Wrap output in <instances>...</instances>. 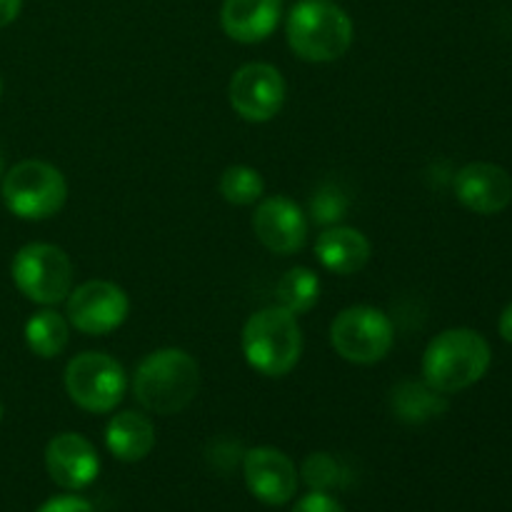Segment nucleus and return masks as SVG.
Listing matches in <instances>:
<instances>
[{
    "mask_svg": "<svg viewBox=\"0 0 512 512\" xmlns=\"http://www.w3.org/2000/svg\"><path fill=\"white\" fill-rule=\"evenodd\" d=\"M283 15V0H225L220 25L235 43H263L275 33Z\"/></svg>",
    "mask_w": 512,
    "mask_h": 512,
    "instance_id": "nucleus-15",
    "label": "nucleus"
},
{
    "mask_svg": "<svg viewBox=\"0 0 512 512\" xmlns=\"http://www.w3.org/2000/svg\"><path fill=\"white\" fill-rule=\"evenodd\" d=\"M280 308L293 315L310 313L320 300V278L310 268H290L275 285Z\"/></svg>",
    "mask_w": 512,
    "mask_h": 512,
    "instance_id": "nucleus-20",
    "label": "nucleus"
},
{
    "mask_svg": "<svg viewBox=\"0 0 512 512\" xmlns=\"http://www.w3.org/2000/svg\"><path fill=\"white\" fill-rule=\"evenodd\" d=\"M243 475L250 495L265 505H285L298 490V470L293 460L275 448H253L243 458Z\"/></svg>",
    "mask_w": 512,
    "mask_h": 512,
    "instance_id": "nucleus-12",
    "label": "nucleus"
},
{
    "mask_svg": "<svg viewBox=\"0 0 512 512\" xmlns=\"http://www.w3.org/2000/svg\"><path fill=\"white\" fill-rule=\"evenodd\" d=\"M0 420H3V403H0Z\"/></svg>",
    "mask_w": 512,
    "mask_h": 512,
    "instance_id": "nucleus-29",
    "label": "nucleus"
},
{
    "mask_svg": "<svg viewBox=\"0 0 512 512\" xmlns=\"http://www.w3.org/2000/svg\"><path fill=\"white\" fill-rule=\"evenodd\" d=\"M390 405H393L395 418L403 423L420 425L428 420L440 418L448 413V400L445 393H438L428 383H415V380H403L390 393Z\"/></svg>",
    "mask_w": 512,
    "mask_h": 512,
    "instance_id": "nucleus-18",
    "label": "nucleus"
},
{
    "mask_svg": "<svg viewBox=\"0 0 512 512\" xmlns=\"http://www.w3.org/2000/svg\"><path fill=\"white\" fill-rule=\"evenodd\" d=\"M3 175H5V153L3 148H0V180H3Z\"/></svg>",
    "mask_w": 512,
    "mask_h": 512,
    "instance_id": "nucleus-28",
    "label": "nucleus"
},
{
    "mask_svg": "<svg viewBox=\"0 0 512 512\" xmlns=\"http://www.w3.org/2000/svg\"><path fill=\"white\" fill-rule=\"evenodd\" d=\"M0 95H3V80H0Z\"/></svg>",
    "mask_w": 512,
    "mask_h": 512,
    "instance_id": "nucleus-30",
    "label": "nucleus"
},
{
    "mask_svg": "<svg viewBox=\"0 0 512 512\" xmlns=\"http://www.w3.org/2000/svg\"><path fill=\"white\" fill-rule=\"evenodd\" d=\"M265 193L263 175L248 165H230L220 175V195L230 205H255Z\"/></svg>",
    "mask_w": 512,
    "mask_h": 512,
    "instance_id": "nucleus-21",
    "label": "nucleus"
},
{
    "mask_svg": "<svg viewBox=\"0 0 512 512\" xmlns=\"http://www.w3.org/2000/svg\"><path fill=\"white\" fill-rule=\"evenodd\" d=\"M455 198L478 215L503 213L512 203V178L495 163H470L455 173Z\"/></svg>",
    "mask_w": 512,
    "mask_h": 512,
    "instance_id": "nucleus-13",
    "label": "nucleus"
},
{
    "mask_svg": "<svg viewBox=\"0 0 512 512\" xmlns=\"http://www.w3.org/2000/svg\"><path fill=\"white\" fill-rule=\"evenodd\" d=\"M490 345L478 330H443L430 340L423 355V380L438 393H460L488 373Z\"/></svg>",
    "mask_w": 512,
    "mask_h": 512,
    "instance_id": "nucleus-2",
    "label": "nucleus"
},
{
    "mask_svg": "<svg viewBox=\"0 0 512 512\" xmlns=\"http://www.w3.org/2000/svg\"><path fill=\"white\" fill-rule=\"evenodd\" d=\"M3 203L15 218L48 220L68 200V183L55 165L45 160H20L3 175Z\"/></svg>",
    "mask_w": 512,
    "mask_h": 512,
    "instance_id": "nucleus-5",
    "label": "nucleus"
},
{
    "mask_svg": "<svg viewBox=\"0 0 512 512\" xmlns=\"http://www.w3.org/2000/svg\"><path fill=\"white\" fill-rule=\"evenodd\" d=\"M293 512H345V510L330 493H318V490H313V493L298 500V505H295Z\"/></svg>",
    "mask_w": 512,
    "mask_h": 512,
    "instance_id": "nucleus-24",
    "label": "nucleus"
},
{
    "mask_svg": "<svg viewBox=\"0 0 512 512\" xmlns=\"http://www.w3.org/2000/svg\"><path fill=\"white\" fill-rule=\"evenodd\" d=\"M35 512H93V505L78 495H58V498H50L48 503L40 505Z\"/></svg>",
    "mask_w": 512,
    "mask_h": 512,
    "instance_id": "nucleus-25",
    "label": "nucleus"
},
{
    "mask_svg": "<svg viewBox=\"0 0 512 512\" xmlns=\"http://www.w3.org/2000/svg\"><path fill=\"white\" fill-rule=\"evenodd\" d=\"M70 340V323L55 310H40L25 323V343L38 358H58Z\"/></svg>",
    "mask_w": 512,
    "mask_h": 512,
    "instance_id": "nucleus-19",
    "label": "nucleus"
},
{
    "mask_svg": "<svg viewBox=\"0 0 512 512\" xmlns=\"http://www.w3.org/2000/svg\"><path fill=\"white\" fill-rule=\"evenodd\" d=\"M255 238L275 255H293L308 240V215L285 195L260 200L253 213Z\"/></svg>",
    "mask_w": 512,
    "mask_h": 512,
    "instance_id": "nucleus-11",
    "label": "nucleus"
},
{
    "mask_svg": "<svg viewBox=\"0 0 512 512\" xmlns=\"http://www.w3.org/2000/svg\"><path fill=\"white\" fill-rule=\"evenodd\" d=\"M65 315L75 330L85 335H108L128 320L130 298L110 280H88L70 290Z\"/></svg>",
    "mask_w": 512,
    "mask_h": 512,
    "instance_id": "nucleus-9",
    "label": "nucleus"
},
{
    "mask_svg": "<svg viewBox=\"0 0 512 512\" xmlns=\"http://www.w3.org/2000/svg\"><path fill=\"white\" fill-rule=\"evenodd\" d=\"M65 390L88 413H113L125 398L128 375L108 353H80L65 368Z\"/></svg>",
    "mask_w": 512,
    "mask_h": 512,
    "instance_id": "nucleus-8",
    "label": "nucleus"
},
{
    "mask_svg": "<svg viewBox=\"0 0 512 512\" xmlns=\"http://www.w3.org/2000/svg\"><path fill=\"white\" fill-rule=\"evenodd\" d=\"M288 45L308 63H333L353 45V20L333 0H300L285 23Z\"/></svg>",
    "mask_w": 512,
    "mask_h": 512,
    "instance_id": "nucleus-3",
    "label": "nucleus"
},
{
    "mask_svg": "<svg viewBox=\"0 0 512 512\" xmlns=\"http://www.w3.org/2000/svg\"><path fill=\"white\" fill-rule=\"evenodd\" d=\"M13 283L33 303L58 305L73 290V263L63 248L50 243H30L15 253Z\"/></svg>",
    "mask_w": 512,
    "mask_h": 512,
    "instance_id": "nucleus-6",
    "label": "nucleus"
},
{
    "mask_svg": "<svg viewBox=\"0 0 512 512\" xmlns=\"http://www.w3.org/2000/svg\"><path fill=\"white\" fill-rule=\"evenodd\" d=\"M45 468L63 490H83L100 473L98 450L83 435L60 433L45 448Z\"/></svg>",
    "mask_w": 512,
    "mask_h": 512,
    "instance_id": "nucleus-14",
    "label": "nucleus"
},
{
    "mask_svg": "<svg viewBox=\"0 0 512 512\" xmlns=\"http://www.w3.org/2000/svg\"><path fill=\"white\" fill-rule=\"evenodd\" d=\"M330 343L348 363L375 365L393 350V320L373 305H353L335 315L330 325Z\"/></svg>",
    "mask_w": 512,
    "mask_h": 512,
    "instance_id": "nucleus-7",
    "label": "nucleus"
},
{
    "mask_svg": "<svg viewBox=\"0 0 512 512\" xmlns=\"http://www.w3.org/2000/svg\"><path fill=\"white\" fill-rule=\"evenodd\" d=\"M285 80L275 65L248 63L235 70L228 85V98L235 113L248 123H268L283 110Z\"/></svg>",
    "mask_w": 512,
    "mask_h": 512,
    "instance_id": "nucleus-10",
    "label": "nucleus"
},
{
    "mask_svg": "<svg viewBox=\"0 0 512 512\" xmlns=\"http://www.w3.org/2000/svg\"><path fill=\"white\" fill-rule=\"evenodd\" d=\"M315 255L320 265L330 273L353 275L368 265L370 260V240L360 230L333 225L325 228L315 240Z\"/></svg>",
    "mask_w": 512,
    "mask_h": 512,
    "instance_id": "nucleus-16",
    "label": "nucleus"
},
{
    "mask_svg": "<svg viewBox=\"0 0 512 512\" xmlns=\"http://www.w3.org/2000/svg\"><path fill=\"white\" fill-rule=\"evenodd\" d=\"M20 8H23V0H0V28L13 23L20 15Z\"/></svg>",
    "mask_w": 512,
    "mask_h": 512,
    "instance_id": "nucleus-26",
    "label": "nucleus"
},
{
    "mask_svg": "<svg viewBox=\"0 0 512 512\" xmlns=\"http://www.w3.org/2000/svg\"><path fill=\"white\" fill-rule=\"evenodd\" d=\"M345 213H348V198L335 185H323L310 200V220L323 228H333L345 218Z\"/></svg>",
    "mask_w": 512,
    "mask_h": 512,
    "instance_id": "nucleus-22",
    "label": "nucleus"
},
{
    "mask_svg": "<svg viewBox=\"0 0 512 512\" xmlns=\"http://www.w3.org/2000/svg\"><path fill=\"white\" fill-rule=\"evenodd\" d=\"M240 345L250 368L265 378H285L303 355V330L298 315L280 305L258 310L245 323Z\"/></svg>",
    "mask_w": 512,
    "mask_h": 512,
    "instance_id": "nucleus-4",
    "label": "nucleus"
},
{
    "mask_svg": "<svg viewBox=\"0 0 512 512\" xmlns=\"http://www.w3.org/2000/svg\"><path fill=\"white\" fill-rule=\"evenodd\" d=\"M200 388V368L188 350L160 348L135 368V400L148 413L175 415L188 408Z\"/></svg>",
    "mask_w": 512,
    "mask_h": 512,
    "instance_id": "nucleus-1",
    "label": "nucleus"
},
{
    "mask_svg": "<svg viewBox=\"0 0 512 512\" xmlns=\"http://www.w3.org/2000/svg\"><path fill=\"white\" fill-rule=\"evenodd\" d=\"M303 480L310 490L328 493L340 483V465L333 455L313 453L303 463Z\"/></svg>",
    "mask_w": 512,
    "mask_h": 512,
    "instance_id": "nucleus-23",
    "label": "nucleus"
},
{
    "mask_svg": "<svg viewBox=\"0 0 512 512\" xmlns=\"http://www.w3.org/2000/svg\"><path fill=\"white\" fill-rule=\"evenodd\" d=\"M105 445L123 463H140L155 448V425L148 415L125 410L110 418L105 428Z\"/></svg>",
    "mask_w": 512,
    "mask_h": 512,
    "instance_id": "nucleus-17",
    "label": "nucleus"
},
{
    "mask_svg": "<svg viewBox=\"0 0 512 512\" xmlns=\"http://www.w3.org/2000/svg\"><path fill=\"white\" fill-rule=\"evenodd\" d=\"M498 330H500V335H503V340H508V343L512 345V303L503 310V315H500Z\"/></svg>",
    "mask_w": 512,
    "mask_h": 512,
    "instance_id": "nucleus-27",
    "label": "nucleus"
}]
</instances>
